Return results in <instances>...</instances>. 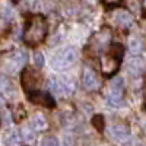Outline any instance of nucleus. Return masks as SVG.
I'll return each mask as SVG.
<instances>
[{
    "label": "nucleus",
    "instance_id": "obj_1",
    "mask_svg": "<svg viewBox=\"0 0 146 146\" xmlns=\"http://www.w3.org/2000/svg\"><path fill=\"white\" fill-rule=\"evenodd\" d=\"M47 31L48 25L45 18L41 15H32L28 19L25 31H23V41L28 45H38L47 36Z\"/></svg>",
    "mask_w": 146,
    "mask_h": 146
},
{
    "label": "nucleus",
    "instance_id": "obj_2",
    "mask_svg": "<svg viewBox=\"0 0 146 146\" xmlns=\"http://www.w3.org/2000/svg\"><path fill=\"white\" fill-rule=\"evenodd\" d=\"M78 62V50L75 47H64V48H60L57 50L53 57H51V67L54 70H58V72H63V70H67L69 67H72Z\"/></svg>",
    "mask_w": 146,
    "mask_h": 146
},
{
    "label": "nucleus",
    "instance_id": "obj_3",
    "mask_svg": "<svg viewBox=\"0 0 146 146\" xmlns=\"http://www.w3.org/2000/svg\"><path fill=\"white\" fill-rule=\"evenodd\" d=\"M104 94H105V98H107L110 105H114V107L123 105V101H124V79L120 78V76L113 78L107 83Z\"/></svg>",
    "mask_w": 146,
    "mask_h": 146
},
{
    "label": "nucleus",
    "instance_id": "obj_4",
    "mask_svg": "<svg viewBox=\"0 0 146 146\" xmlns=\"http://www.w3.org/2000/svg\"><path fill=\"white\" fill-rule=\"evenodd\" d=\"M121 53H123V48L120 45H114V48L110 53L101 56V72L104 76H113L118 70Z\"/></svg>",
    "mask_w": 146,
    "mask_h": 146
},
{
    "label": "nucleus",
    "instance_id": "obj_5",
    "mask_svg": "<svg viewBox=\"0 0 146 146\" xmlns=\"http://www.w3.org/2000/svg\"><path fill=\"white\" fill-rule=\"evenodd\" d=\"M111 41H113V32L110 31L108 28H102L96 34H94V36L91 38L89 50L94 54H101L102 51H105L107 48L110 47Z\"/></svg>",
    "mask_w": 146,
    "mask_h": 146
},
{
    "label": "nucleus",
    "instance_id": "obj_6",
    "mask_svg": "<svg viewBox=\"0 0 146 146\" xmlns=\"http://www.w3.org/2000/svg\"><path fill=\"white\" fill-rule=\"evenodd\" d=\"M25 63H27V53L25 51H15L5 58L3 66L9 75H15V73H18L25 66Z\"/></svg>",
    "mask_w": 146,
    "mask_h": 146
},
{
    "label": "nucleus",
    "instance_id": "obj_7",
    "mask_svg": "<svg viewBox=\"0 0 146 146\" xmlns=\"http://www.w3.org/2000/svg\"><path fill=\"white\" fill-rule=\"evenodd\" d=\"M82 85L88 91H96L101 88V78L91 66H83L82 69Z\"/></svg>",
    "mask_w": 146,
    "mask_h": 146
},
{
    "label": "nucleus",
    "instance_id": "obj_8",
    "mask_svg": "<svg viewBox=\"0 0 146 146\" xmlns=\"http://www.w3.org/2000/svg\"><path fill=\"white\" fill-rule=\"evenodd\" d=\"M41 75L36 70H34V69H25L22 72V86H23V89L25 91H28V92H35L36 91V88H38V85L41 83Z\"/></svg>",
    "mask_w": 146,
    "mask_h": 146
},
{
    "label": "nucleus",
    "instance_id": "obj_9",
    "mask_svg": "<svg viewBox=\"0 0 146 146\" xmlns=\"http://www.w3.org/2000/svg\"><path fill=\"white\" fill-rule=\"evenodd\" d=\"M110 135H111V137L120 143V145H129L130 143V130L126 124H114L110 127Z\"/></svg>",
    "mask_w": 146,
    "mask_h": 146
},
{
    "label": "nucleus",
    "instance_id": "obj_10",
    "mask_svg": "<svg viewBox=\"0 0 146 146\" xmlns=\"http://www.w3.org/2000/svg\"><path fill=\"white\" fill-rule=\"evenodd\" d=\"M113 21L117 27L120 28H123V29H129L133 27V16L130 12L124 10V9H117L114 10V13H113Z\"/></svg>",
    "mask_w": 146,
    "mask_h": 146
},
{
    "label": "nucleus",
    "instance_id": "obj_11",
    "mask_svg": "<svg viewBox=\"0 0 146 146\" xmlns=\"http://www.w3.org/2000/svg\"><path fill=\"white\" fill-rule=\"evenodd\" d=\"M16 94L15 85L7 76H0V96H3L6 100L13 98Z\"/></svg>",
    "mask_w": 146,
    "mask_h": 146
},
{
    "label": "nucleus",
    "instance_id": "obj_12",
    "mask_svg": "<svg viewBox=\"0 0 146 146\" xmlns=\"http://www.w3.org/2000/svg\"><path fill=\"white\" fill-rule=\"evenodd\" d=\"M129 50L133 56H139L143 51V40L139 35H130L129 38Z\"/></svg>",
    "mask_w": 146,
    "mask_h": 146
},
{
    "label": "nucleus",
    "instance_id": "obj_13",
    "mask_svg": "<svg viewBox=\"0 0 146 146\" xmlns=\"http://www.w3.org/2000/svg\"><path fill=\"white\" fill-rule=\"evenodd\" d=\"M29 127H31L34 131H42V130H47L48 123H47V120H45V117H44L42 114H36V115L32 117Z\"/></svg>",
    "mask_w": 146,
    "mask_h": 146
},
{
    "label": "nucleus",
    "instance_id": "obj_14",
    "mask_svg": "<svg viewBox=\"0 0 146 146\" xmlns=\"http://www.w3.org/2000/svg\"><path fill=\"white\" fill-rule=\"evenodd\" d=\"M31 100L34 102H38V104H42L45 107H53L54 102H53V98L48 94H44V92H34L31 95Z\"/></svg>",
    "mask_w": 146,
    "mask_h": 146
},
{
    "label": "nucleus",
    "instance_id": "obj_15",
    "mask_svg": "<svg viewBox=\"0 0 146 146\" xmlns=\"http://www.w3.org/2000/svg\"><path fill=\"white\" fill-rule=\"evenodd\" d=\"M5 143L6 146H21V136L16 130L9 131L6 137H5Z\"/></svg>",
    "mask_w": 146,
    "mask_h": 146
},
{
    "label": "nucleus",
    "instance_id": "obj_16",
    "mask_svg": "<svg viewBox=\"0 0 146 146\" xmlns=\"http://www.w3.org/2000/svg\"><path fill=\"white\" fill-rule=\"evenodd\" d=\"M142 67H143V63L137 56L129 62V72L133 73V75H139V73L142 72Z\"/></svg>",
    "mask_w": 146,
    "mask_h": 146
},
{
    "label": "nucleus",
    "instance_id": "obj_17",
    "mask_svg": "<svg viewBox=\"0 0 146 146\" xmlns=\"http://www.w3.org/2000/svg\"><path fill=\"white\" fill-rule=\"evenodd\" d=\"M124 3L131 13H135V15L142 13V0H124Z\"/></svg>",
    "mask_w": 146,
    "mask_h": 146
},
{
    "label": "nucleus",
    "instance_id": "obj_18",
    "mask_svg": "<svg viewBox=\"0 0 146 146\" xmlns=\"http://www.w3.org/2000/svg\"><path fill=\"white\" fill-rule=\"evenodd\" d=\"M41 146H58V140L54 136H45L41 140Z\"/></svg>",
    "mask_w": 146,
    "mask_h": 146
},
{
    "label": "nucleus",
    "instance_id": "obj_19",
    "mask_svg": "<svg viewBox=\"0 0 146 146\" xmlns=\"http://www.w3.org/2000/svg\"><path fill=\"white\" fill-rule=\"evenodd\" d=\"M34 63H35L36 67H42V66H44V56H42L40 51H36V53L34 54Z\"/></svg>",
    "mask_w": 146,
    "mask_h": 146
},
{
    "label": "nucleus",
    "instance_id": "obj_20",
    "mask_svg": "<svg viewBox=\"0 0 146 146\" xmlns=\"http://www.w3.org/2000/svg\"><path fill=\"white\" fill-rule=\"evenodd\" d=\"M102 2L107 5V6H115L120 3V0H102Z\"/></svg>",
    "mask_w": 146,
    "mask_h": 146
},
{
    "label": "nucleus",
    "instance_id": "obj_21",
    "mask_svg": "<svg viewBox=\"0 0 146 146\" xmlns=\"http://www.w3.org/2000/svg\"><path fill=\"white\" fill-rule=\"evenodd\" d=\"M143 100H145V105H146V82L143 85Z\"/></svg>",
    "mask_w": 146,
    "mask_h": 146
},
{
    "label": "nucleus",
    "instance_id": "obj_22",
    "mask_svg": "<svg viewBox=\"0 0 146 146\" xmlns=\"http://www.w3.org/2000/svg\"><path fill=\"white\" fill-rule=\"evenodd\" d=\"M88 2H91V3H92V2H95V0H88Z\"/></svg>",
    "mask_w": 146,
    "mask_h": 146
},
{
    "label": "nucleus",
    "instance_id": "obj_23",
    "mask_svg": "<svg viewBox=\"0 0 146 146\" xmlns=\"http://www.w3.org/2000/svg\"><path fill=\"white\" fill-rule=\"evenodd\" d=\"M137 146H140V145H137Z\"/></svg>",
    "mask_w": 146,
    "mask_h": 146
}]
</instances>
